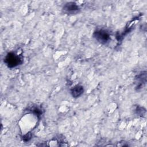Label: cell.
<instances>
[{
    "label": "cell",
    "instance_id": "obj_1",
    "mask_svg": "<svg viewBox=\"0 0 147 147\" xmlns=\"http://www.w3.org/2000/svg\"><path fill=\"white\" fill-rule=\"evenodd\" d=\"M4 62L9 68H13L20 65L22 63V59L14 53H9L4 59Z\"/></svg>",
    "mask_w": 147,
    "mask_h": 147
},
{
    "label": "cell",
    "instance_id": "obj_2",
    "mask_svg": "<svg viewBox=\"0 0 147 147\" xmlns=\"http://www.w3.org/2000/svg\"><path fill=\"white\" fill-rule=\"evenodd\" d=\"M94 37L100 43L105 44L110 40L109 33L105 30H98L94 32Z\"/></svg>",
    "mask_w": 147,
    "mask_h": 147
},
{
    "label": "cell",
    "instance_id": "obj_3",
    "mask_svg": "<svg viewBox=\"0 0 147 147\" xmlns=\"http://www.w3.org/2000/svg\"><path fill=\"white\" fill-rule=\"evenodd\" d=\"M80 10L79 5L75 2H69L66 3L63 7V11L64 13L67 14H74L78 13Z\"/></svg>",
    "mask_w": 147,
    "mask_h": 147
},
{
    "label": "cell",
    "instance_id": "obj_4",
    "mask_svg": "<svg viewBox=\"0 0 147 147\" xmlns=\"http://www.w3.org/2000/svg\"><path fill=\"white\" fill-rule=\"evenodd\" d=\"M84 92L83 87L81 85H76L71 90V95L74 98H78L82 95Z\"/></svg>",
    "mask_w": 147,
    "mask_h": 147
},
{
    "label": "cell",
    "instance_id": "obj_5",
    "mask_svg": "<svg viewBox=\"0 0 147 147\" xmlns=\"http://www.w3.org/2000/svg\"><path fill=\"white\" fill-rule=\"evenodd\" d=\"M137 79V82L138 83L137 88L138 90L140 88H143L146 82V72H142V74H140L139 75H138Z\"/></svg>",
    "mask_w": 147,
    "mask_h": 147
},
{
    "label": "cell",
    "instance_id": "obj_6",
    "mask_svg": "<svg viewBox=\"0 0 147 147\" xmlns=\"http://www.w3.org/2000/svg\"><path fill=\"white\" fill-rule=\"evenodd\" d=\"M26 137V138H23V139H24L25 141H29V139L30 138L31 135H30V133H28V134H26V135L25 137Z\"/></svg>",
    "mask_w": 147,
    "mask_h": 147
}]
</instances>
